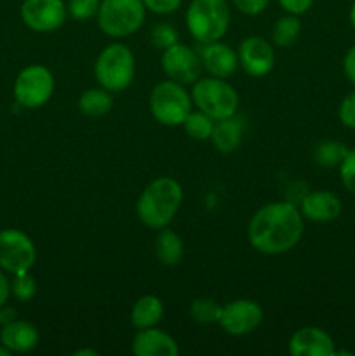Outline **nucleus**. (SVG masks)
I'll return each mask as SVG.
<instances>
[{
    "mask_svg": "<svg viewBox=\"0 0 355 356\" xmlns=\"http://www.w3.org/2000/svg\"><path fill=\"white\" fill-rule=\"evenodd\" d=\"M132 353L136 356H178L180 348L173 336L157 327L139 329L132 339Z\"/></svg>",
    "mask_w": 355,
    "mask_h": 356,
    "instance_id": "obj_17",
    "label": "nucleus"
},
{
    "mask_svg": "<svg viewBox=\"0 0 355 356\" xmlns=\"http://www.w3.org/2000/svg\"><path fill=\"white\" fill-rule=\"evenodd\" d=\"M37 261L33 240L17 228L0 229V270L17 275L30 271Z\"/></svg>",
    "mask_w": 355,
    "mask_h": 356,
    "instance_id": "obj_9",
    "label": "nucleus"
},
{
    "mask_svg": "<svg viewBox=\"0 0 355 356\" xmlns=\"http://www.w3.org/2000/svg\"><path fill=\"white\" fill-rule=\"evenodd\" d=\"M303 218L312 222H331L341 214V200L338 195L327 190L310 191L301 198L299 204Z\"/></svg>",
    "mask_w": 355,
    "mask_h": 356,
    "instance_id": "obj_16",
    "label": "nucleus"
},
{
    "mask_svg": "<svg viewBox=\"0 0 355 356\" xmlns=\"http://www.w3.org/2000/svg\"><path fill=\"white\" fill-rule=\"evenodd\" d=\"M183 240L178 236V233L167 226L159 229V235L155 238V256L159 263L164 266H176L183 259Z\"/></svg>",
    "mask_w": 355,
    "mask_h": 356,
    "instance_id": "obj_21",
    "label": "nucleus"
},
{
    "mask_svg": "<svg viewBox=\"0 0 355 356\" xmlns=\"http://www.w3.org/2000/svg\"><path fill=\"white\" fill-rule=\"evenodd\" d=\"M146 7L143 0H101L96 14L97 26L111 38L134 35L143 26Z\"/></svg>",
    "mask_w": 355,
    "mask_h": 356,
    "instance_id": "obj_6",
    "label": "nucleus"
},
{
    "mask_svg": "<svg viewBox=\"0 0 355 356\" xmlns=\"http://www.w3.org/2000/svg\"><path fill=\"white\" fill-rule=\"evenodd\" d=\"M343 72L345 75H347V79L355 86V45L348 49V52L345 54Z\"/></svg>",
    "mask_w": 355,
    "mask_h": 356,
    "instance_id": "obj_35",
    "label": "nucleus"
},
{
    "mask_svg": "<svg viewBox=\"0 0 355 356\" xmlns=\"http://www.w3.org/2000/svg\"><path fill=\"white\" fill-rule=\"evenodd\" d=\"M35 294H37V280L33 275H30V271L13 275L10 296H14L19 302H28L35 298Z\"/></svg>",
    "mask_w": 355,
    "mask_h": 356,
    "instance_id": "obj_27",
    "label": "nucleus"
},
{
    "mask_svg": "<svg viewBox=\"0 0 355 356\" xmlns=\"http://www.w3.org/2000/svg\"><path fill=\"white\" fill-rule=\"evenodd\" d=\"M10 298V280L6 271L0 270V308L7 305Z\"/></svg>",
    "mask_w": 355,
    "mask_h": 356,
    "instance_id": "obj_36",
    "label": "nucleus"
},
{
    "mask_svg": "<svg viewBox=\"0 0 355 356\" xmlns=\"http://www.w3.org/2000/svg\"><path fill=\"white\" fill-rule=\"evenodd\" d=\"M214 122L216 120H212L204 111L191 110L184 118L183 129L188 138L195 139V141H209L212 136V129H214Z\"/></svg>",
    "mask_w": 355,
    "mask_h": 356,
    "instance_id": "obj_24",
    "label": "nucleus"
},
{
    "mask_svg": "<svg viewBox=\"0 0 355 356\" xmlns=\"http://www.w3.org/2000/svg\"><path fill=\"white\" fill-rule=\"evenodd\" d=\"M338 117H340V122L345 127L355 129V90L345 96V99L341 101Z\"/></svg>",
    "mask_w": 355,
    "mask_h": 356,
    "instance_id": "obj_31",
    "label": "nucleus"
},
{
    "mask_svg": "<svg viewBox=\"0 0 355 356\" xmlns=\"http://www.w3.org/2000/svg\"><path fill=\"white\" fill-rule=\"evenodd\" d=\"M305 218L292 202H270L254 212L247 226V238L254 250L278 256L294 249L303 238Z\"/></svg>",
    "mask_w": 355,
    "mask_h": 356,
    "instance_id": "obj_1",
    "label": "nucleus"
},
{
    "mask_svg": "<svg viewBox=\"0 0 355 356\" xmlns=\"http://www.w3.org/2000/svg\"><path fill=\"white\" fill-rule=\"evenodd\" d=\"M230 3L246 16H258L267 9L270 0H230Z\"/></svg>",
    "mask_w": 355,
    "mask_h": 356,
    "instance_id": "obj_33",
    "label": "nucleus"
},
{
    "mask_svg": "<svg viewBox=\"0 0 355 356\" xmlns=\"http://www.w3.org/2000/svg\"><path fill=\"white\" fill-rule=\"evenodd\" d=\"M350 23L352 26L355 28V2L352 3V9H350Z\"/></svg>",
    "mask_w": 355,
    "mask_h": 356,
    "instance_id": "obj_39",
    "label": "nucleus"
},
{
    "mask_svg": "<svg viewBox=\"0 0 355 356\" xmlns=\"http://www.w3.org/2000/svg\"><path fill=\"white\" fill-rule=\"evenodd\" d=\"M289 353L292 356H334V341L319 327H301L289 339Z\"/></svg>",
    "mask_w": 355,
    "mask_h": 356,
    "instance_id": "obj_15",
    "label": "nucleus"
},
{
    "mask_svg": "<svg viewBox=\"0 0 355 356\" xmlns=\"http://www.w3.org/2000/svg\"><path fill=\"white\" fill-rule=\"evenodd\" d=\"M301 33V21L294 14L281 16L271 26V42L277 47H291Z\"/></svg>",
    "mask_w": 355,
    "mask_h": 356,
    "instance_id": "obj_23",
    "label": "nucleus"
},
{
    "mask_svg": "<svg viewBox=\"0 0 355 356\" xmlns=\"http://www.w3.org/2000/svg\"><path fill=\"white\" fill-rule=\"evenodd\" d=\"M228 0H191L184 13L188 31L198 44L221 40L230 28Z\"/></svg>",
    "mask_w": 355,
    "mask_h": 356,
    "instance_id": "obj_3",
    "label": "nucleus"
},
{
    "mask_svg": "<svg viewBox=\"0 0 355 356\" xmlns=\"http://www.w3.org/2000/svg\"><path fill=\"white\" fill-rule=\"evenodd\" d=\"M21 21L37 33H51L65 24L68 9L65 0H23Z\"/></svg>",
    "mask_w": 355,
    "mask_h": 356,
    "instance_id": "obj_11",
    "label": "nucleus"
},
{
    "mask_svg": "<svg viewBox=\"0 0 355 356\" xmlns=\"http://www.w3.org/2000/svg\"><path fill=\"white\" fill-rule=\"evenodd\" d=\"M164 318V302L159 296H141L131 309V323L136 329L157 327Z\"/></svg>",
    "mask_w": 355,
    "mask_h": 356,
    "instance_id": "obj_20",
    "label": "nucleus"
},
{
    "mask_svg": "<svg viewBox=\"0 0 355 356\" xmlns=\"http://www.w3.org/2000/svg\"><path fill=\"white\" fill-rule=\"evenodd\" d=\"M148 104L150 113L159 124L166 127H178V125H183L194 103L183 83L167 79L153 87Z\"/></svg>",
    "mask_w": 355,
    "mask_h": 356,
    "instance_id": "obj_7",
    "label": "nucleus"
},
{
    "mask_svg": "<svg viewBox=\"0 0 355 356\" xmlns=\"http://www.w3.org/2000/svg\"><path fill=\"white\" fill-rule=\"evenodd\" d=\"M198 56H200L202 68L211 76L226 80L240 68L237 51H233L228 44L221 40L202 44Z\"/></svg>",
    "mask_w": 355,
    "mask_h": 356,
    "instance_id": "obj_14",
    "label": "nucleus"
},
{
    "mask_svg": "<svg viewBox=\"0 0 355 356\" xmlns=\"http://www.w3.org/2000/svg\"><path fill=\"white\" fill-rule=\"evenodd\" d=\"M348 153V148L338 141H322L315 146L313 149V159L319 165L333 169V167H340L343 162L345 155Z\"/></svg>",
    "mask_w": 355,
    "mask_h": 356,
    "instance_id": "obj_26",
    "label": "nucleus"
},
{
    "mask_svg": "<svg viewBox=\"0 0 355 356\" xmlns=\"http://www.w3.org/2000/svg\"><path fill=\"white\" fill-rule=\"evenodd\" d=\"M14 99L26 110H37L54 94V75L44 65H28L17 73L13 86Z\"/></svg>",
    "mask_w": 355,
    "mask_h": 356,
    "instance_id": "obj_8",
    "label": "nucleus"
},
{
    "mask_svg": "<svg viewBox=\"0 0 355 356\" xmlns=\"http://www.w3.org/2000/svg\"><path fill=\"white\" fill-rule=\"evenodd\" d=\"M97 83L111 94L129 89L136 75V58L131 49L120 42L108 44L94 63Z\"/></svg>",
    "mask_w": 355,
    "mask_h": 356,
    "instance_id": "obj_4",
    "label": "nucleus"
},
{
    "mask_svg": "<svg viewBox=\"0 0 355 356\" xmlns=\"http://www.w3.org/2000/svg\"><path fill=\"white\" fill-rule=\"evenodd\" d=\"M277 2L285 13L294 14V16H301V14L308 13L313 6V0H277Z\"/></svg>",
    "mask_w": 355,
    "mask_h": 356,
    "instance_id": "obj_34",
    "label": "nucleus"
},
{
    "mask_svg": "<svg viewBox=\"0 0 355 356\" xmlns=\"http://www.w3.org/2000/svg\"><path fill=\"white\" fill-rule=\"evenodd\" d=\"M244 129H246L244 118L237 117V113L233 117L216 120L214 129H212V136L209 141L212 143V146L219 153L228 155V153H233L235 149H239L240 145H242Z\"/></svg>",
    "mask_w": 355,
    "mask_h": 356,
    "instance_id": "obj_19",
    "label": "nucleus"
},
{
    "mask_svg": "<svg viewBox=\"0 0 355 356\" xmlns=\"http://www.w3.org/2000/svg\"><path fill=\"white\" fill-rule=\"evenodd\" d=\"M223 306L212 298H197L190 305V316L200 325L218 323L221 318Z\"/></svg>",
    "mask_w": 355,
    "mask_h": 356,
    "instance_id": "obj_25",
    "label": "nucleus"
},
{
    "mask_svg": "<svg viewBox=\"0 0 355 356\" xmlns=\"http://www.w3.org/2000/svg\"><path fill=\"white\" fill-rule=\"evenodd\" d=\"M73 355L75 356H96L97 351L96 350H77Z\"/></svg>",
    "mask_w": 355,
    "mask_h": 356,
    "instance_id": "obj_38",
    "label": "nucleus"
},
{
    "mask_svg": "<svg viewBox=\"0 0 355 356\" xmlns=\"http://www.w3.org/2000/svg\"><path fill=\"white\" fill-rule=\"evenodd\" d=\"M17 320V312L14 308H7V306H2L0 308V327L7 325V323Z\"/></svg>",
    "mask_w": 355,
    "mask_h": 356,
    "instance_id": "obj_37",
    "label": "nucleus"
},
{
    "mask_svg": "<svg viewBox=\"0 0 355 356\" xmlns=\"http://www.w3.org/2000/svg\"><path fill=\"white\" fill-rule=\"evenodd\" d=\"M178 37H180V35H178L176 28H174L173 24L159 23L152 30V35H150V40H152V44L155 45L157 49L164 51V49H167V47H171V45L176 44Z\"/></svg>",
    "mask_w": 355,
    "mask_h": 356,
    "instance_id": "obj_29",
    "label": "nucleus"
},
{
    "mask_svg": "<svg viewBox=\"0 0 355 356\" xmlns=\"http://www.w3.org/2000/svg\"><path fill=\"white\" fill-rule=\"evenodd\" d=\"M237 56L239 66L251 76L268 75L275 66L274 45L260 35L244 38L237 49Z\"/></svg>",
    "mask_w": 355,
    "mask_h": 356,
    "instance_id": "obj_13",
    "label": "nucleus"
},
{
    "mask_svg": "<svg viewBox=\"0 0 355 356\" xmlns=\"http://www.w3.org/2000/svg\"><path fill=\"white\" fill-rule=\"evenodd\" d=\"M0 356H10V351L2 343H0Z\"/></svg>",
    "mask_w": 355,
    "mask_h": 356,
    "instance_id": "obj_40",
    "label": "nucleus"
},
{
    "mask_svg": "<svg viewBox=\"0 0 355 356\" xmlns=\"http://www.w3.org/2000/svg\"><path fill=\"white\" fill-rule=\"evenodd\" d=\"M160 66L167 79L174 80L183 86H191L202 76V61L198 52H195L190 45L176 42L171 47L164 49Z\"/></svg>",
    "mask_w": 355,
    "mask_h": 356,
    "instance_id": "obj_10",
    "label": "nucleus"
},
{
    "mask_svg": "<svg viewBox=\"0 0 355 356\" xmlns=\"http://www.w3.org/2000/svg\"><path fill=\"white\" fill-rule=\"evenodd\" d=\"M183 204V188L174 177L162 176L150 181L136 202V216L150 229L171 225Z\"/></svg>",
    "mask_w": 355,
    "mask_h": 356,
    "instance_id": "obj_2",
    "label": "nucleus"
},
{
    "mask_svg": "<svg viewBox=\"0 0 355 356\" xmlns=\"http://www.w3.org/2000/svg\"><path fill=\"white\" fill-rule=\"evenodd\" d=\"M38 341H40V336H38L37 327L24 320H14L0 327V343L10 353H28L37 348Z\"/></svg>",
    "mask_w": 355,
    "mask_h": 356,
    "instance_id": "obj_18",
    "label": "nucleus"
},
{
    "mask_svg": "<svg viewBox=\"0 0 355 356\" xmlns=\"http://www.w3.org/2000/svg\"><path fill=\"white\" fill-rule=\"evenodd\" d=\"M191 103L197 110L204 111L212 120L233 117L239 108V94L226 82L218 76H200L191 83Z\"/></svg>",
    "mask_w": 355,
    "mask_h": 356,
    "instance_id": "obj_5",
    "label": "nucleus"
},
{
    "mask_svg": "<svg viewBox=\"0 0 355 356\" xmlns=\"http://www.w3.org/2000/svg\"><path fill=\"white\" fill-rule=\"evenodd\" d=\"M146 10L153 14H159V16H167V14L176 13L181 7L183 0H143Z\"/></svg>",
    "mask_w": 355,
    "mask_h": 356,
    "instance_id": "obj_32",
    "label": "nucleus"
},
{
    "mask_svg": "<svg viewBox=\"0 0 355 356\" xmlns=\"http://www.w3.org/2000/svg\"><path fill=\"white\" fill-rule=\"evenodd\" d=\"M101 0H68L66 9L68 14L77 21H87L96 17L97 10H100Z\"/></svg>",
    "mask_w": 355,
    "mask_h": 356,
    "instance_id": "obj_28",
    "label": "nucleus"
},
{
    "mask_svg": "<svg viewBox=\"0 0 355 356\" xmlns=\"http://www.w3.org/2000/svg\"><path fill=\"white\" fill-rule=\"evenodd\" d=\"M263 322V308L253 299H235L223 306L219 325L230 336H247Z\"/></svg>",
    "mask_w": 355,
    "mask_h": 356,
    "instance_id": "obj_12",
    "label": "nucleus"
},
{
    "mask_svg": "<svg viewBox=\"0 0 355 356\" xmlns=\"http://www.w3.org/2000/svg\"><path fill=\"white\" fill-rule=\"evenodd\" d=\"M111 106H113V96H111L110 90L101 86L87 89L79 99V110L86 117H103L111 110Z\"/></svg>",
    "mask_w": 355,
    "mask_h": 356,
    "instance_id": "obj_22",
    "label": "nucleus"
},
{
    "mask_svg": "<svg viewBox=\"0 0 355 356\" xmlns=\"http://www.w3.org/2000/svg\"><path fill=\"white\" fill-rule=\"evenodd\" d=\"M340 177L343 186L355 197V148L348 149L343 162L340 163Z\"/></svg>",
    "mask_w": 355,
    "mask_h": 356,
    "instance_id": "obj_30",
    "label": "nucleus"
}]
</instances>
